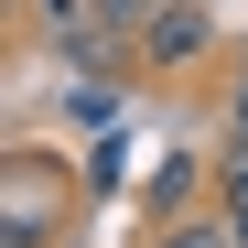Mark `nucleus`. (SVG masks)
<instances>
[{
	"label": "nucleus",
	"mask_w": 248,
	"mask_h": 248,
	"mask_svg": "<svg viewBox=\"0 0 248 248\" xmlns=\"http://www.w3.org/2000/svg\"><path fill=\"white\" fill-rule=\"evenodd\" d=\"M140 248H237V227H227V205H216V216H194V205H184V216H162Z\"/></svg>",
	"instance_id": "obj_3"
},
{
	"label": "nucleus",
	"mask_w": 248,
	"mask_h": 248,
	"mask_svg": "<svg viewBox=\"0 0 248 248\" xmlns=\"http://www.w3.org/2000/svg\"><path fill=\"white\" fill-rule=\"evenodd\" d=\"M87 11H97V22H119V32H140V22L162 11V0H87Z\"/></svg>",
	"instance_id": "obj_6"
},
{
	"label": "nucleus",
	"mask_w": 248,
	"mask_h": 248,
	"mask_svg": "<svg viewBox=\"0 0 248 248\" xmlns=\"http://www.w3.org/2000/svg\"><path fill=\"white\" fill-rule=\"evenodd\" d=\"M227 151H248V65H237V87H227Z\"/></svg>",
	"instance_id": "obj_7"
},
{
	"label": "nucleus",
	"mask_w": 248,
	"mask_h": 248,
	"mask_svg": "<svg viewBox=\"0 0 248 248\" xmlns=\"http://www.w3.org/2000/svg\"><path fill=\"white\" fill-rule=\"evenodd\" d=\"M65 184L44 173V162H11V216H0V248H44V237H65Z\"/></svg>",
	"instance_id": "obj_2"
},
{
	"label": "nucleus",
	"mask_w": 248,
	"mask_h": 248,
	"mask_svg": "<svg viewBox=\"0 0 248 248\" xmlns=\"http://www.w3.org/2000/svg\"><path fill=\"white\" fill-rule=\"evenodd\" d=\"M216 205H227V227L248 248V151H216Z\"/></svg>",
	"instance_id": "obj_5"
},
{
	"label": "nucleus",
	"mask_w": 248,
	"mask_h": 248,
	"mask_svg": "<svg viewBox=\"0 0 248 248\" xmlns=\"http://www.w3.org/2000/svg\"><path fill=\"white\" fill-rule=\"evenodd\" d=\"M205 54H216V11H205V0H162V11L130 32V65L140 76H194Z\"/></svg>",
	"instance_id": "obj_1"
},
{
	"label": "nucleus",
	"mask_w": 248,
	"mask_h": 248,
	"mask_svg": "<svg viewBox=\"0 0 248 248\" xmlns=\"http://www.w3.org/2000/svg\"><path fill=\"white\" fill-rule=\"evenodd\" d=\"M140 205H151V227H162V216H184V205H194V162H162V173L140 184Z\"/></svg>",
	"instance_id": "obj_4"
}]
</instances>
